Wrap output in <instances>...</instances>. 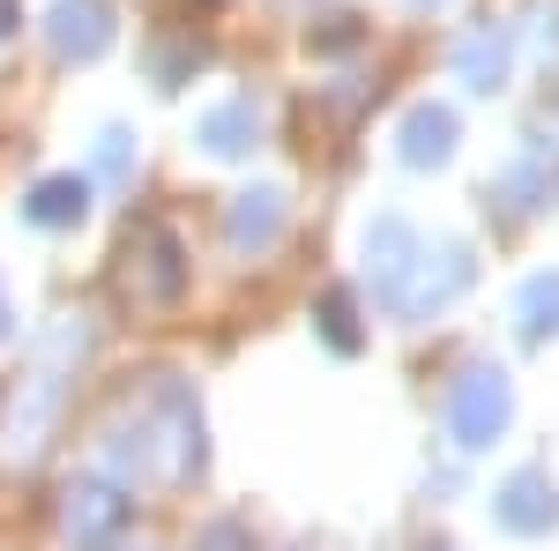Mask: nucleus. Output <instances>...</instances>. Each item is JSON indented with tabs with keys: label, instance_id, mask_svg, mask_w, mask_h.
<instances>
[{
	"label": "nucleus",
	"instance_id": "7",
	"mask_svg": "<svg viewBox=\"0 0 559 551\" xmlns=\"http://www.w3.org/2000/svg\"><path fill=\"white\" fill-rule=\"evenodd\" d=\"M411 254H418V239H411V224H403V216H381V224L366 231V261H373V291H381V298H395Z\"/></svg>",
	"mask_w": 559,
	"mask_h": 551
},
{
	"label": "nucleus",
	"instance_id": "3",
	"mask_svg": "<svg viewBox=\"0 0 559 551\" xmlns=\"http://www.w3.org/2000/svg\"><path fill=\"white\" fill-rule=\"evenodd\" d=\"M463 284H471V254H463V247H418L388 306H395V313H432V306H448Z\"/></svg>",
	"mask_w": 559,
	"mask_h": 551
},
{
	"label": "nucleus",
	"instance_id": "2",
	"mask_svg": "<svg viewBox=\"0 0 559 551\" xmlns=\"http://www.w3.org/2000/svg\"><path fill=\"white\" fill-rule=\"evenodd\" d=\"M128 500L105 484V477H75L68 492H60V529H68V544L75 551H105L120 529H128Z\"/></svg>",
	"mask_w": 559,
	"mask_h": 551
},
{
	"label": "nucleus",
	"instance_id": "4",
	"mask_svg": "<svg viewBox=\"0 0 559 551\" xmlns=\"http://www.w3.org/2000/svg\"><path fill=\"white\" fill-rule=\"evenodd\" d=\"M492 514L515 529V537H545L559 522V492H552V477L545 469H515L508 484H500V500H492Z\"/></svg>",
	"mask_w": 559,
	"mask_h": 551
},
{
	"label": "nucleus",
	"instance_id": "13",
	"mask_svg": "<svg viewBox=\"0 0 559 551\" xmlns=\"http://www.w3.org/2000/svg\"><path fill=\"white\" fill-rule=\"evenodd\" d=\"M515 313H522V336L530 343H545L559 328V276H530L515 298Z\"/></svg>",
	"mask_w": 559,
	"mask_h": 551
},
{
	"label": "nucleus",
	"instance_id": "8",
	"mask_svg": "<svg viewBox=\"0 0 559 551\" xmlns=\"http://www.w3.org/2000/svg\"><path fill=\"white\" fill-rule=\"evenodd\" d=\"M455 149V112L448 105H411L403 112V165H440Z\"/></svg>",
	"mask_w": 559,
	"mask_h": 551
},
{
	"label": "nucleus",
	"instance_id": "20",
	"mask_svg": "<svg viewBox=\"0 0 559 551\" xmlns=\"http://www.w3.org/2000/svg\"><path fill=\"white\" fill-rule=\"evenodd\" d=\"M418 8H432V0H418Z\"/></svg>",
	"mask_w": 559,
	"mask_h": 551
},
{
	"label": "nucleus",
	"instance_id": "14",
	"mask_svg": "<svg viewBox=\"0 0 559 551\" xmlns=\"http://www.w3.org/2000/svg\"><path fill=\"white\" fill-rule=\"evenodd\" d=\"M179 239L173 231H150V298H179Z\"/></svg>",
	"mask_w": 559,
	"mask_h": 551
},
{
	"label": "nucleus",
	"instance_id": "16",
	"mask_svg": "<svg viewBox=\"0 0 559 551\" xmlns=\"http://www.w3.org/2000/svg\"><path fill=\"white\" fill-rule=\"evenodd\" d=\"M97 165H105V179H128V134H105Z\"/></svg>",
	"mask_w": 559,
	"mask_h": 551
},
{
	"label": "nucleus",
	"instance_id": "15",
	"mask_svg": "<svg viewBox=\"0 0 559 551\" xmlns=\"http://www.w3.org/2000/svg\"><path fill=\"white\" fill-rule=\"evenodd\" d=\"M321 336L336 343V350H358V328H350V298H344V291L321 298Z\"/></svg>",
	"mask_w": 559,
	"mask_h": 551
},
{
	"label": "nucleus",
	"instance_id": "19",
	"mask_svg": "<svg viewBox=\"0 0 559 551\" xmlns=\"http://www.w3.org/2000/svg\"><path fill=\"white\" fill-rule=\"evenodd\" d=\"M0 328H8V298H0Z\"/></svg>",
	"mask_w": 559,
	"mask_h": 551
},
{
	"label": "nucleus",
	"instance_id": "5",
	"mask_svg": "<svg viewBox=\"0 0 559 551\" xmlns=\"http://www.w3.org/2000/svg\"><path fill=\"white\" fill-rule=\"evenodd\" d=\"M45 38H52L60 60H97L112 45V0H60Z\"/></svg>",
	"mask_w": 559,
	"mask_h": 551
},
{
	"label": "nucleus",
	"instance_id": "11",
	"mask_svg": "<svg viewBox=\"0 0 559 551\" xmlns=\"http://www.w3.org/2000/svg\"><path fill=\"white\" fill-rule=\"evenodd\" d=\"M455 75H463L471 89H500L508 83V31H492V23L471 31V38L455 45Z\"/></svg>",
	"mask_w": 559,
	"mask_h": 551
},
{
	"label": "nucleus",
	"instance_id": "18",
	"mask_svg": "<svg viewBox=\"0 0 559 551\" xmlns=\"http://www.w3.org/2000/svg\"><path fill=\"white\" fill-rule=\"evenodd\" d=\"M8 23H15V0H0V38H8Z\"/></svg>",
	"mask_w": 559,
	"mask_h": 551
},
{
	"label": "nucleus",
	"instance_id": "9",
	"mask_svg": "<svg viewBox=\"0 0 559 551\" xmlns=\"http://www.w3.org/2000/svg\"><path fill=\"white\" fill-rule=\"evenodd\" d=\"M261 134V112L254 97H231V105H216V112H202V149L210 157H247Z\"/></svg>",
	"mask_w": 559,
	"mask_h": 551
},
{
	"label": "nucleus",
	"instance_id": "17",
	"mask_svg": "<svg viewBox=\"0 0 559 551\" xmlns=\"http://www.w3.org/2000/svg\"><path fill=\"white\" fill-rule=\"evenodd\" d=\"M210 551H239V529L224 522V529H210Z\"/></svg>",
	"mask_w": 559,
	"mask_h": 551
},
{
	"label": "nucleus",
	"instance_id": "6",
	"mask_svg": "<svg viewBox=\"0 0 559 551\" xmlns=\"http://www.w3.org/2000/svg\"><path fill=\"white\" fill-rule=\"evenodd\" d=\"M276 231H284V194L276 187H254V194H239L231 216H224V239L239 247V254H261V247H276Z\"/></svg>",
	"mask_w": 559,
	"mask_h": 551
},
{
	"label": "nucleus",
	"instance_id": "10",
	"mask_svg": "<svg viewBox=\"0 0 559 551\" xmlns=\"http://www.w3.org/2000/svg\"><path fill=\"white\" fill-rule=\"evenodd\" d=\"M552 187H559V157H552V142H530V149H522V165L500 179L508 209H537V202H552Z\"/></svg>",
	"mask_w": 559,
	"mask_h": 551
},
{
	"label": "nucleus",
	"instance_id": "1",
	"mask_svg": "<svg viewBox=\"0 0 559 551\" xmlns=\"http://www.w3.org/2000/svg\"><path fill=\"white\" fill-rule=\"evenodd\" d=\"M515 418V387L500 366H471V373H455L448 387V432H455V447H492L500 432Z\"/></svg>",
	"mask_w": 559,
	"mask_h": 551
},
{
	"label": "nucleus",
	"instance_id": "12",
	"mask_svg": "<svg viewBox=\"0 0 559 551\" xmlns=\"http://www.w3.org/2000/svg\"><path fill=\"white\" fill-rule=\"evenodd\" d=\"M83 209H90V179H38L31 187V224H83Z\"/></svg>",
	"mask_w": 559,
	"mask_h": 551
}]
</instances>
